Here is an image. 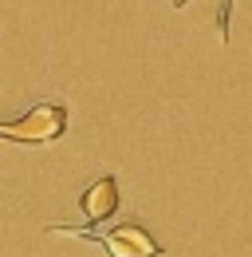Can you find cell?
I'll use <instances>...</instances> for the list:
<instances>
[{"label":"cell","mask_w":252,"mask_h":257,"mask_svg":"<svg viewBox=\"0 0 252 257\" xmlns=\"http://www.w3.org/2000/svg\"><path fill=\"white\" fill-rule=\"evenodd\" d=\"M63 131H67V111L60 103H40V107H32L24 119L0 123V135L16 139V143H56Z\"/></svg>","instance_id":"1"},{"label":"cell","mask_w":252,"mask_h":257,"mask_svg":"<svg viewBox=\"0 0 252 257\" xmlns=\"http://www.w3.org/2000/svg\"><path fill=\"white\" fill-rule=\"evenodd\" d=\"M98 241H102V249H106L110 257H158V253H162V245H158L138 222L114 225V229L102 233Z\"/></svg>","instance_id":"2"},{"label":"cell","mask_w":252,"mask_h":257,"mask_svg":"<svg viewBox=\"0 0 252 257\" xmlns=\"http://www.w3.org/2000/svg\"><path fill=\"white\" fill-rule=\"evenodd\" d=\"M79 206H83V218L87 222H106L114 210H118V182L106 174V178H98V182H91L87 190H83V198H79Z\"/></svg>","instance_id":"3"},{"label":"cell","mask_w":252,"mask_h":257,"mask_svg":"<svg viewBox=\"0 0 252 257\" xmlns=\"http://www.w3.org/2000/svg\"><path fill=\"white\" fill-rule=\"evenodd\" d=\"M174 4H178V8H182V4H189V0H174Z\"/></svg>","instance_id":"4"}]
</instances>
